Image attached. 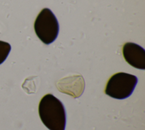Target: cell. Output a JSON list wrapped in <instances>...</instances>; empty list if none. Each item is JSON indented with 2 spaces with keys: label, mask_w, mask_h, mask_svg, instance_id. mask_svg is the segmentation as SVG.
<instances>
[{
  "label": "cell",
  "mask_w": 145,
  "mask_h": 130,
  "mask_svg": "<svg viewBox=\"0 0 145 130\" xmlns=\"http://www.w3.org/2000/svg\"><path fill=\"white\" fill-rule=\"evenodd\" d=\"M10 51V44L7 42L0 40V64L6 60Z\"/></svg>",
  "instance_id": "5b68a950"
},
{
  "label": "cell",
  "mask_w": 145,
  "mask_h": 130,
  "mask_svg": "<svg viewBox=\"0 0 145 130\" xmlns=\"http://www.w3.org/2000/svg\"><path fill=\"white\" fill-rule=\"evenodd\" d=\"M125 60L131 66L140 70L145 69V51L139 45L132 43H126L122 48Z\"/></svg>",
  "instance_id": "277c9868"
},
{
  "label": "cell",
  "mask_w": 145,
  "mask_h": 130,
  "mask_svg": "<svg viewBox=\"0 0 145 130\" xmlns=\"http://www.w3.org/2000/svg\"><path fill=\"white\" fill-rule=\"evenodd\" d=\"M34 29L44 44H49L56 40L59 32V24L49 9L44 8L40 12L35 21Z\"/></svg>",
  "instance_id": "3957f363"
},
{
  "label": "cell",
  "mask_w": 145,
  "mask_h": 130,
  "mask_svg": "<svg viewBox=\"0 0 145 130\" xmlns=\"http://www.w3.org/2000/svg\"><path fill=\"white\" fill-rule=\"evenodd\" d=\"M39 113L42 122L49 130L65 129L66 115L64 105L52 94H46L41 99Z\"/></svg>",
  "instance_id": "6da1fadb"
},
{
  "label": "cell",
  "mask_w": 145,
  "mask_h": 130,
  "mask_svg": "<svg viewBox=\"0 0 145 130\" xmlns=\"http://www.w3.org/2000/svg\"><path fill=\"white\" fill-rule=\"evenodd\" d=\"M137 83L136 76L125 72H118L108 80L105 93L114 99H124L131 95Z\"/></svg>",
  "instance_id": "7a4b0ae2"
}]
</instances>
